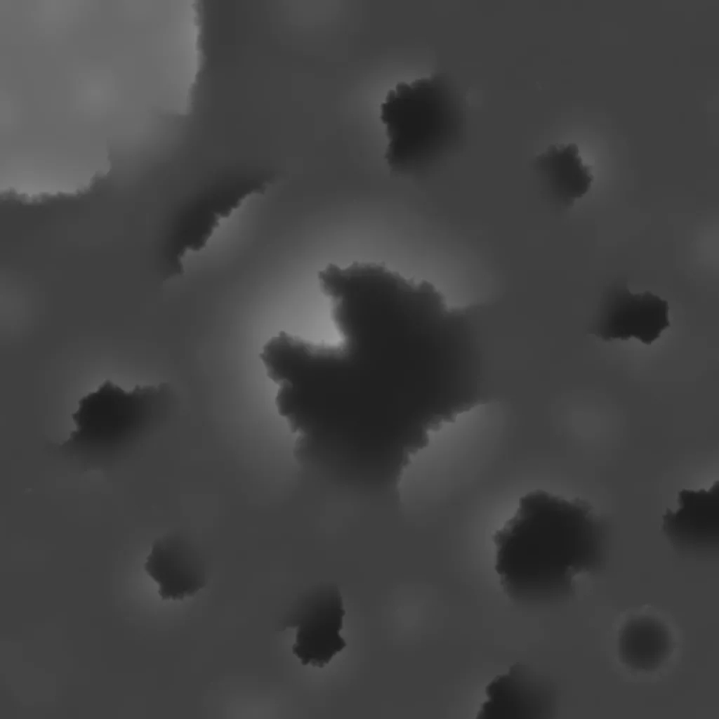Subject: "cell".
Here are the masks:
<instances>
[{
	"label": "cell",
	"mask_w": 719,
	"mask_h": 719,
	"mask_svg": "<svg viewBox=\"0 0 719 719\" xmlns=\"http://www.w3.org/2000/svg\"><path fill=\"white\" fill-rule=\"evenodd\" d=\"M317 277L337 339L281 331L260 353L291 433L309 438L406 425L424 438L443 417L431 399L434 312L442 294L426 280L374 262L330 263Z\"/></svg>",
	"instance_id": "1"
},
{
	"label": "cell",
	"mask_w": 719,
	"mask_h": 719,
	"mask_svg": "<svg viewBox=\"0 0 719 719\" xmlns=\"http://www.w3.org/2000/svg\"><path fill=\"white\" fill-rule=\"evenodd\" d=\"M608 538L606 520L586 500L535 489L492 536L495 570L515 602L562 601L572 593L576 576L603 567Z\"/></svg>",
	"instance_id": "2"
},
{
	"label": "cell",
	"mask_w": 719,
	"mask_h": 719,
	"mask_svg": "<svg viewBox=\"0 0 719 719\" xmlns=\"http://www.w3.org/2000/svg\"><path fill=\"white\" fill-rule=\"evenodd\" d=\"M380 119L388 138L385 159L402 176L417 172L458 140L464 124L459 97L440 73L398 82L381 103Z\"/></svg>",
	"instance_id": "3"
},
{
	"label": "cell",
	"mask_w": 719,
	"mask_h": 719,
	"mask_svg": "<svg viewBox=\"0 0 719 719\" xmlns=\"http://www.w3.org/2000/svg\"><path fill=\"white\" fill-rule=\"evenodd\" d=\"M166 384L136 385L126 391L110 380L78 401L76 429L59 449L84 459L112 457L128 448L167 407Z\"/></svg>",
	"instance_id": "4"
},
{
	"label": "cell",
	"mask_w": 719,
	"mask_h": 719,
	"mask_svg": "<svg viewBox=\"0 0 719 719\" xmlns=\"http://www.w3.org/2000/svg\"><path fill=\"white\" fill-rule=\"evenodd\" d=\"M345 614L342 597L334 586L316 587L299 599L284 625L296 628L292 652L302 665L323 668L346 646L339 634Z\"/></svg>",
	"instance_id": "5"
},
{
	"label": "cell",
	"mask_w": 719,
	"mask_h": 719,
	"mask_svg": "<svg viewBox=\"0 0 719 719\" xmlns=\"http://www.w3.org/2000/svg\"><path fill=\"white\" fill-rule=\"evenodd\" d=\"M667 301L649 291L633 294L624 281L607 286L588 331L605 341L634 337L650 345L670 326Z\"/></svg>",
	"instance_id": "6"
},
{
	"label": "cell",
	"mask_w": 719,
	"mask_h": 719,
	"mask_svg": "<svg viewBox=\"0 0 719 719\" xmlns=\"http://www.w3.org/2000/svg\"><path fill=\"white\" fill-rule=\"evenodd\" d=\"M679 508H667L662 531L674 548L685 554L708 555L719 547V482L708 489H683Z\"/></svg>",
	"instance_id": "7"
},
{
	"label": "cell",
	"mask_w": 719,
	"mask_h": 719,
	"mask_svg": "<svg viewBox=\"0 0 719 719\" xmlns=\"http://www.w3.org/2000/svg\"><path fill=\"white\" fill-rule=\"evenodd\" d=\"M477 718H541L553 712V694L543 676L515 664L486 687Z\"/></svg>",
	"instance_id": "8"
},
{
	"label": "cell",
	"mask_w": 719,
	"mask_h": 719,
	"mask_svg": "<svg viewBox=\"0 0 719 719\" xmlns=\"http://www.w3.org/2000/svg\"><path fill=\"white\" fill-rule=\"evenodd\" d=\"M144 568L159 584L162 600H182L206 584L204 561L190 543L176 535H165L153 542Z\"/></svg>",
	"instance_id": "9"
},
{
	"label": "cell",
	"mask_w": 719,
	"mask_h": 719,
	"mask_svg": "<svg viewBox=\"0 0 719 719\" xmlns=\"http://www.w3.org/2000/svg\"><path fill=\"white\" fill-rule=\"evenodd\" d=\"M532 169L543 192L555 206L569 209L591 188V166L584 164L574 143H554L537 154Z\"/></svg>",
	"instance_id": "10"
},
{
	"label": "cell",
	"mask_w": 719,
	"mask_h": 719,
	"mask_svg": "<svg viewBox=\"0 0 719 719\" xmlns=\"http://www.w3.org/2000/svg\"><path fill=\"white\" fill-rule=\"evenodd\" d=\"M671 635L664 624L649 616L630 620L621 630L619 650L622 661L638 671L659 668L671 651Z\"/></svg>",
	"instance_id": "11"
}]
</instances>
